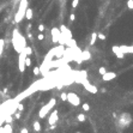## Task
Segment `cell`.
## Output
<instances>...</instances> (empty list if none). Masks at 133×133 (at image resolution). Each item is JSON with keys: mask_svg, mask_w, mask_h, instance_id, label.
Returning a JSON list of instances; mask_svg holds the SVG:
<instances>
[{"mask_svg": "<svg viewBox=\"0 0 133 133\" xmlns=\"http://www.w3.org/2000/svg\"><path fill=\"white\" fill-rule=\"evenodd\" d=\"M12 46L15 48V50L17 53L23 52L24 48L26 47V40L25 37L19 33L18 29H13V33H12Z\"/></svg>", "mask_w": 133, "mask_h": 133, "instance_id": "6da1fadb", "label": "cell"}, {"mask_svg": "<svg viewBox=\"0 0 133 133\" xmlns=\"http://www.w3.org/2000/svg\"><path fill=\"white\" fill-rule=\"evenodd\" d=\"M28 8V0H20L19 1V7H18V11L15 16V22L19 23L25 18V11Z\"/></svg>", "mask_w": 133, "mask_h": 133, "instance_id": "7a4b0ae2", "label": "cell"}, {"mask_svg": "<svg viewBox=\"0 0 133 133\" xmlns=\"http://www.w3.org/2000/svg\"><path fill=\"white\" fill-rule=\"evenodd\" d=\"M55 103H56V100H55V98H50L48 103L44 104L42 108L40 109V111H38V118H40V119H44V118L47 116V114L55 107Z\"/></svg>", "mask_w": 133, "mask_h": 133, "instance_id": "3957f363", "label": "cell"}, {"mask_svg": "<svg viewBox=\"0 0 133 133\" xmlns=\"http://www.w3.org/2000/svg\"><path fill=\"white\" fill-rule=\"evenodd\" d=\"M133 121V119H132V116H131V114H128V113H122L120 116H119V126H121V127H128L129 125H131V122Z\"/></svg>", "mask_w": 133, "mask_h": 133, "instance_id": "277c9868", "label": "cell"}, {"mask_svg": "<svg viewBox=\"0 0 133 133\" xmlns=\"http://www.w3.org/2000/svg\"><path fill=\"white\" fill-rule=\"evenodd\" d=\"M67 102L71 104V106H73V107H78L80 104V98L77 94L74 92H68L67 94Z\"/></svg>", "mask_w": 133, "mask_h": 133, "instance_id": "5b68a950", "label": "cell"}, {"mask_svg": "<svg viewBox=\"0 0 133 133\" xmlns=\"http://www.w3.org/2000/svg\"><path fill=\"white\" fill-rule=\"evenodd\" d=\"M25 58H26V54L25 52L23 50V52H20L19 53V58H18V68L20 72H24L25 71Z\"/></svg>", "mask_w": 133, "mask_h": 133, "instance_id": "8992f818", "label": "cell"}, {"mask_svg": "<svg viewBox=\"0 0 133 133\" xmlns=\"http://www.w3.org/2000/svg\"><path fill=\"white\" fill-rule=\"evenodd\" d=\"M58 120H59V114H58V110H56V109H54V110H52V113H50V115L48 116V124H49L50 126H53V125H55L56 122H58Z\"/></svg>", "mask_w": 133, "mask_h": 133, "instance_id": "52a82bcc", "label": "cell"}, {"mask_svg": "<svg viewBox=\"0 0 133 133\" xmlns=\"http://www.w3.org/2000/svg\"><path fill=\"white\" fill-rule=\"evenodd\" d=\"M65 46L63 44H58V47H54V54H55V59H60L64 56L65 53Z\"/></svg>", "mask_w": 133, "mask_h": 133, "instance_id": "ba28073f", "label": "cell"}, {"mask_svg": "<svg viewBox=\"0 0 133 133\" xmlns=\"http://www.w3.org/2000/svg\"><path fill=\"white\" fill-rule=\"evenodd\" d=\"M50 34H52V41L54 43H58L59 37H60V29L59 28H53L50 30Z\"/></svg>", "mask_w": 133, "mask_h": 133, "instance_id": "9c48e42d", "label": "cell"}, {"mask_svg": "<svg viewBox=\"0 0 133 133\" xmlns=\"http://www.w3.org/2000/svg\"><path fill=\"white\" fill-rule=\"evenodd\" d=\"M83 86L85 88V90H86V91H89L90 94H97V91H98V89H97L95 85L90 84L89 81H85V83L83 84Z\"/></svg>", "mask_w": 133, "mask_h": 133, "instance_id": "30bf717a", "label": "cell"}, {"mask_svg": "<svg viewBox=\"0 0 133 133\" xmlns=\"http://www.w3.org/2000/svg\"><path fill=\"white\" fill-rule=\"evenodd\" d=\"M59 29H60V33L63 34V35H65V37H66V38H71V37H72V31H71V30H70L66 25H64V24H63V25H61Z\"/></svg>", "mask_w": 133, "mask_h": 133, "instance_id": "8fae6325", "label": "cell"}, {"mask_svg": "<svg viewBox=\"0 0 133 133\" xmlns=\"http://www.w3.org/2000/svg\"><path fill=\"white\" fill-rule=\"evenodd\" d=\"M111 50H113V53L115 54V56L118 59H124L125 58V54L121 52L120 46H113V47H111Z\"/></svg>", "mask_w": 133, "mask_h": 133, "instance_id": "7c38bea8", "label": "cell"}, {"mask_svg": "<svg viewBox=\"0 0 133 133\" xmlns=\"http://www.w3.org/2000/svg\"><path fill=\"white\" fill-rule=\"evenodd\" d=\"M114 78H116V73L115 72H109V71H107L104 74H102V79H103L104 81H110Z\"/></svg>", "mask_w": 133, "mask_h": 133, "instance_id": "4fadbf2b", "label": "cell"}, {"mask_svg": "<svg viewBox=\"0 0 133 133\" xmlns=\"http://www.w3.org/2000/svg\"><path fill=\"white\" fill-rule=\"evenodd\" d=\"M54 58H55V54H54V48H52V49H50L49 52L46 54V56H44V61H43V63H49V61H52Z\"/></svg>", "mask_w": 133, "mask_h": 133, "instance_id": "5bb4252c", "label": "cell"}, {"mask_svg": "<svg viewBox=\"0 0 133 133\" xmlns=\"http://www.w3.org/2000/svg\"><path fill=\"white\" fill-rule=\"evenodd\" d=\"M120 49L124 54H133V46H120Z\"/></svg>", "mask_w": 133, "mask_h": 133, "instance_id": "9a60e30c", "label": "cell"}, {"mask_svg": "<svg viewBox=\"0 0 133 133\" xmlns=\"http://www.w3.org/2000/svg\"><path fill=\"white\" fill-rule=\"evenodd\" d=\"M81 59H83V61H89L91 59V53L90 50H81Z\"/></svg>", "mask_w": 133, "mask_h": 133, "instance_id": "2e32d148", "label": "cell"}, {"mask_svg": "<svg viewBox=\"0 0 133 133\" xmlns=\"http://www.w3.org/2000/svg\"><path fill=\"white\" fill-rule=\"evenodd\" d=\"M77 46V42H76V40H73V37H71V38H67L66 40V43H65V47H70V48H73Z\"/></svg>", "mask_w": 133, "mask_h": 133, "instance_id": "e0dca14e", "label": "cell"}, {"mask_svg": "<svg viewBox=\"0 0 133 133\" xmlns=\"http://www.w3.org/2000/svg\"><path fill=\"white\" fill-rule=\"evenodd\" d=\"M33 16H34L33 10L30 8V7H28V8H26V11H25V18H26L28 20H31V19H33Z\"/></svg>", "mask_w": 133, "mask_h": 133, "instance_id": "ac0fdd59", "label": "cell"}, {"mask_svg": "<svg viewBox=\"0 0 133 133\" xmlns=\"http://www.w3.org/2000/svg\"><path fill=\"white\" fill-rule=\"evenodd\" d=\"M5 124H12V121H13V116L10 114V113H7L6 115H5Z\"/></svg>", "mask_w": 133, "mask_h": 133, "instance_id": "d6986e66", "label": "cell"}, {"mask_svg": "<svg viewBox=\"0 0 133 133\" xmlns=\"http://www.w3.org/2000/svg\"><path fill=\"white\" fill-rule=\"evenodd\" d=\"M4 131H5V133H12L13 129H12L11 124H5L4 125Z\"/></svg>", "mask_w": 133, "mask_h": 133, "instance_id": "ffe728a7", "label": "cell"}, {"mask_svg": "<svg viewBox=\"0 0 133 133\" xmlns=\"http://www.w3.org/2000/svg\"><path fill=\"white\" fill-rule=\"evenodd\" d=\"M96 40H97V34L94 31L92 34H91V40H90V44L91 46H94L95 44V42H96Z\"/></svg>", "mask_w": 133, "mask_h": 133, "instance_id": "44dd1931", "label": "cell"}, {"mask_svg": "<svg viewBox=\"0 0 133 133\" xmlns=\"http://www.w3.org/2000/svg\"><path fill=\"white\" fill-rule=\"evenodd\" d=\"M24 52H25V54H26V56H30V55H31L33 54V48L31 47H25L24 48Z\"/></svg>", "mask_w": 133, "mask_h": 133, "instance_id": "7402d4cb", "label": "cell"}, {"mask_svg": "<svg viewBox=\"0 0 133 133\" xmlns=\"http://www.w3.org/2000/svg\"><path fill=\"white\" fill-rule=\"evenodd\" d=\"M77 120H78L79 122H84V121L86 120V116H85L84 114H78V115H77Z\"/></svg>", "mask_w": 133, "mask_h": 133, "instance_id": "603a6c76", "label": "cell"}, {"mask_svg": "<svg viewBox=\"0 0 133 133\" xmlns=\"http://www.w3.org/2000/svg\"><path fill=\"white\" fill-rule=\"evenodd\" d=\"M34 129H35L36 132H40V131H41V124H40L38 121H35V122H34Z\"/></svg>", "mask_w": 133, "mask_h": 133, "instance_id": "cb8c5ba5", "label": "cell"}, {"mask_svg": "<svg viewBox=\"0 0 133 133\" xmlns=\"http://www.w3.org/2000/svg\"><path fill=\"white\" fill-rule=\"evenodd\" d=\"M25 66H31V59H30V56H26L25 58Z\"/></svg>", "mask_w": 133, "mask_h": 133, "instance_id": "d4e9b609", "label": "cell"}, {"mask_svg": "<svg viewBox=\"0 0 133 133\" xmlns=\"http://www.w3.org/2000/svg\"><path fill=\"white\" fill-rule=\"evenodd\" d=\"M83 110H85V111H89L90 110V104L89 103H83Z\"/></svg>", "mask_w": 133, "mask_h": 133, "instance_id": "484cf974", "label": "cell"}, {"mask_svg": "<svg viewBox=\"0 0 133 133\" xmlns=\"http://www.w3.org/2000/svg\"><path fill=\"white\" fill-rule=\"evenodd\" d=\"M127 7L129 10H133V0H127Z\"/></svg>", "mask_w": 133, "mask_h": 133, "instance_id": "4316f807", "label": "cell"}, {"mask_svg": "<svg viewBox=\"0 0 133 133\" xmlns=\"http://www.w3.org/2000/svg\"><path fill=\"white\" fill-rule=\"evenodd\" d=\"M98 72H100V74L102 76V74H104V73L107 72V70H106V67H100V68H98Z\"/></svg>", "mask_w": 133, "mask_h": 133, "instance_id": "83f0119b", "label": "cell"}, {"mask_svg": "<svg viewBox=\"0 0 133 133\" xmlns=\"http://www.w3.org/2000/svg\"><path fill=\"white\" fill-rule=\"evenodd\" d=\"M60 98H61V101H67V94L66 92H63L60 95Z\"/></svg>", "mask_w": 133, "mask_h": 133, "instance_id": "f1b7e54d", "label": "cell"}, {"mask_svg": "<svg viewBox=\"0 0 133 133\" xmlns=\"http://www.w3.org/2000/svg\"><path fill=\"white\" fill-rule=\"evenodd\" d=\"M16 107H17V109H18L19 111H23V109H24V106H23L22 103H17Z\"/></svg>", "mask_w": 133, "mask_h": 133, "instance_id": "f546056e", "label": "cell"}, {"mask_svg": "<svg viewBox=\"0 0 133 133\" xmlns=\"http://www.w3.org/2000/svg\"><path fill=\"white\" fill-rule=\"evenodd\" d=\"M97 38H100V40H102V41H104V40H106V36H104V34L100 33V34H97Z\"/></svg>", "mask_w": 133, "mask_h": 133, "instance_id": "4dcf8cb0", "label": "cell"}, {"mask_svg": "<svg viewBox=\"0 0 133 133\" xmlns=\"http://www.w3.org/2000/svg\"><path fill=\"white\" fill-rule=\"evenodd\" d=\"M78 5H79V0H72V7L73 8H76Z\"/></svg>", "mask_w": 133, "mask_h": 133, "instance_id": "1f68e13d", "label": "cell"}, {"mask_svg": "<svg viewBox=\"0 0 133 133\" xmlns=\"http://www.w3.org/2000/svg\"><path fill=\"white\" fill-rule=\"evenodd\" d=\"M34 74H35V76H38V74H40V67H38V66L34 67Z\"/></svg>", "mask_w": 133, "mask_h": 133, "instance_id": "d6a6232c", "label": "cell"}, {"mask_svg": "<svg viewBox=\"0 0 133 133\" xmlns=\"http://www.w3.org/2000/svg\"><path fill=\"white\" fill-rule=\"evenodd\" d=\"M44 29H46V26H44L43 24H40V25H38V31H40V33L44 31Z\"/></svg>", "mask_w": 133, "mask_h": 133, "instance_id": "836d02e7", "label": "cell"}, {"mask_svg": "<svg viewBox=\"0 0 133 133\" xmlns=\"http://www.w3.org/2000/svg\"><path fill=\"white\" fill-rule=\"evenodd\" d=\"M43 38H44V35H43V34H38V35H37V40H38V41H42Z\"/></svg>", "mask_w": 133, "mask_h": 133, "instance_id": "e575fe53", "label": "cell"}, {"mask_svg": "<svg viewBox=\"0 0 133 133\" xmlns=\"http://www.w3.org/2000/svg\"><path fill=\"white\" fill-rule=\"evenodd\" d=\"M13 116H15V119H20V118H22L20 113H15V114H13Z\"/></svg>", "mask_w": 133, "mask_h": 133, "instance_id": "d590c367", "label": "cell"}, {"mask_svg": "<svg viewBox=\"0 0 133 133\" xmlns=\"http://www.w3.org/2000/svg\"><path fill=\"white\" fill-rule=\"evenodd\" d=\"M74 19H76V16H74V13H71V16H70V20H71V22H73Z\"/></svg>", "mask_w": 133, "mask_h": 133, "instance_id": "8d00e7d4", "label": "cell"}, {"mask_svg": "<svg viewBox=\"0 0 133 133\" xmlns=\"http://www.w3.org/2000/svg\"><path fill=\"white\" fill-rule=\"evenodd\" d=\"M0 47H5V40L0 38Z\"/></svg>", "mask_w": 133, "mask_h": 133, "instance_id": "74e56055", "label": "cell"}, {"mask_svg": "<svg viewBox=\"0 0 133 133\" xmlns=\"http://www.w3.org/2000/svg\"><path fill=\"white\" fill-rule=\"evenodd\" d=\"M28 38H29V40H31V38H33V34L30 33V31H28Z\"/></svg>", "mask_w": 133, "mask_h": 133, "instance_id": "f35d334b", "label": "cell"}, {"mask_svg": "<svg viewBox=\"0 0 133 133\" xmlns=\"http://www.w3.org/2000/svg\"><path fill=\"white\" fill-rule=\"evenodd\" d=\"M20 133H29L26 128H22V131H20Z\"/></svg>", "mask_w": 133, "mask_h": 133, "instance_id": "ab89813d", "label": "cell"}, {"mask_svg": "<svg viewBox=\"0 0 133 133\" xmlns=\"http://www.w3.org/2000/svg\"><path fill=\"white\" fill-rule=\"evenodd\" d=\"M0 133H5V131H4V126H0Z\"/></svg>", "mask_w": 133, "mask_h": 133, "instance_id": "60d3db41", "label": "cell"}, {"mask_svg": "<svg viewBox=\"0 0 133 133\" xmlns=\"http://www.w3.org/2000/svg\"><path fill=\"white\" fill-rule=\"evenodd\" d=\"M3 52H4V47H0V56H1Z\"/></svg>", "mask_w": 133, "mask_h": 133, "instance_id": "b9f144b4", "label": "cell"}, {"mask_svg": "<svg viewBox=\"0 0 133 133\" xmlns=\"http://www.w3.org/2000/svg\"><path fill=\"white\" fill-rule=\"evenodd\" d=\"M76 133H80V132H76Z\"/></svg>", "mask_w": 133, "mask_h": 133, "instance_id": "7bdbcfd3", "label": "cell"}, {"mask_svg": "<svg viewBox=\"0 0 133 133\" xmlns=\"http://www.w3.org/2000/svg\"><path fill=\"white\" fill-rule=\"evenodd\" d=\"M16 1H17V0H16Z\"/></svg>", "mask_w": 133, "mask_h": 133, "instance_id": "ee69618b", "label": "cell"}, {"mask_svg": "<svg viewBox=\"0 0 133 133\" xmlns=\"http://www.w3.org/2000/svg\"><path fill=\"white\" fill-rule=\"evenodd\" d=\"M132 46H133V44H132Z\"/></svg>", "mask_w": 133, "mask_h": 133, "instance_id": "f6af8a7d", "label": "cell"}]
</instances>
